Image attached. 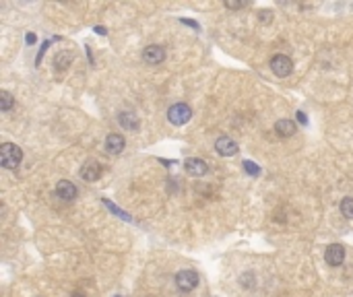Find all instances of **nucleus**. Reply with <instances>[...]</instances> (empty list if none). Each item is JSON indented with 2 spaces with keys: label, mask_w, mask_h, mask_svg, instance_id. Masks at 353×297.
Returning a JSON list of instances; mask_svg holds the SVG:
<instances>
[{
  "label": "nucleus",
  "mask_w": 353,
  "mask_h": 297,
  "mask_svg": "<svg viewBox=\"0 0 353 297\" xmlns=\"http://www.w3.org/2000/svg\"><path fill=\"white\" fill-rule=\"evenodd\" d=\"M275 130H277L279 136H291L296 134V122L294 120H279L275 124Z\"/></svg>",
  "instance_id": "f8f14e48"
},
{
  "label": "nucleus",
  "mask_w": 353,
  "mask_h": 297,
  "mask_svg": "<svg viewBox=\"0 0 353 297\" xmlns=\"http://www.w3.org/2000/svg\"><path fill=\"white\" fill-rule=\"evenodd\" d=\"M271 71L281 76V78H285L291 74V71H294V62H291V58L285 56V54H277V56H273L271 58Z\"/></svg>",
  "instance_id": "7ed1b4c3"
},
{
  "label": "nucleus",
  "mask_w": 353,
  "mask_h": 297,
  "mask_svg": "<svg viewBox=\"0 0 353 297\" xmlns=\"http://www.w3.org/2000/svg\"><path fill=\"white\" fill-rule=\"evenodd\" d=\"M297 118H299V122H302V124H306V122H308V120H306V116H304L302 111H297Z\"/></svg>",
  "instance_id": "6ab92c4d"
},
{
  "label": "nucleus",
  "mask_w": 353,
  "mask_h": 297,
  "mask_svg": "<svg viewBox=\"0 0 353 297\" xmlns=\"http://www.w3.org/2000/svg\"><path fill=\"white\" fill-rule=\"evenodd\" d=\"M73 297H85V295H81V293H74V295H73Z\"/></svg>",
  "instance_id": "412c9836"
},
{
  "label": "nucleus",
  "mask_w": 353,
  "mask_h": 297,
  "mask_svg": "<svg viewBox=\"0 0 353 297\" xmlns=\"http://www.w3.org/2000/svg\"><path fill=\"white\" fill-rule=\"evenodd\" d=\"M15 106V97L8 91H0V110L2 111H8Z\"/></svg>",
  "instance_id": "ddd939ff"
},
{
  "label": "nucleus",
  "mask_w": 353,
  "mask_h": 297,
  "mask_svg": "<svg viewBox=\"0 0 353 297\" xmlns=\"http://www.w3.org/2000/svg\"><path fill=\"white\" fill-rule=\"evenodd\" d=\"M143 60L147 64H161L163 60H166V50H163L161 46H147L143 50Z\"/></svg>",
  "instance_id": "423d86ee"
},
{
  "label": "nucleus",
  "mask_w": 353,
  "mask_h": 297,
  "mask_svg": "<svg viewBox=\"0 0 353 297\" xmlns=\"http://www.w3.org/2000/svg\"><path fill=\"white\" fill-rule=\"evenodd\" d=\"M120 124H122L124 128H136L139 126V122H136V118L132 116V113H128V111H122L120 113Z\"/></svg>",
  "instance_id": "4468645a"
},
{
  "label": "nucleus",
  "mask_w": 353,
  "mask_h": 297,
  "mask_svg": "<svg viewBox=\"0 0 353 297\" xmlns=\"http://www.w3.org/2000/svg\"><path fill=\"white\" fill-rule=\"evenodd\" d=\"M341 213L347 217V219H353V198H343L341 200Z\"/></svg>",
  "instance_id": "2eb2a0df"
},
{
  "label": "nucleus",
  "mask_w": 353,
  "mask_h": 297,
  "mask_svg": "<svg viewBox=\"0 0 353 297\" xmlns=\"http://www.w3.org/2000/svg\"><path fill=\"white\" fill-rule=\"evenodd\" d=\"M184 169L190 173V176L194 178H201L206 173V169H209V165H206L203 159H199V157H190V159H186L184 161Z\"/></svg>",
  "instance_id": "6e6552de"
},
{
  "label": "nucleus",
  "mask_w": 353,
  "mask_h": 297,
  "mask_svg": "<svg viewBox=\"0 0 353 297\" xmlns=\"http://www.w3.org/2000/svg\"><path fill=\"white\" fill-rule=\"evenodd\" d=\"M36 41V36H33V33H27V43H33Z\"/></svg>",
  "instance_id": "aec40b11"
},
{
  "label": "nucleus",
  "mask_w": 353,
  "mask_h": 297,
  "mask_svg": "<svg viewBox=\"0 0 353 297\" xmlns=\"http://www.w3.org/2000/svg\"><path fill=\"white\" fill-rule=\"evenodd\" d=\"M192 118V110L186 106V103H174L169 110H167V120L171 122L174 126H182L186 124L188 120Z\"/></svg>",
  "instance_id": "f03ea898"
},
{
  "label": "nucleus",
  "mask_w": 353,
  "mask_h": 297,
  "mask_svg": "<svg viewBox=\"0 0 353 297\" xmlns=\"http://www.w3.org/2000/svg\"><path fill=\"white\" fill-rule=\"evenodd\" d=\"M21 159H23V151L15 143H4L0 147V163H2V167L15 169L21 163Z\"/></svg>",
  "instance_id": "f257e3e1"
},
{
  "label": "nucleus",
  "mask_w": 353,
  "mask_h": 297,
  "mask_svg": "<svg viewBox=\"0 0 353 297\" xmlns=\"http://www.w3.org/2000/svg\"><path fill=\"white\" fill-rule=\"evenodd\" d=\"M54 64L60 68V71H64V68L71 64V54H66V52H62V54H58L56 60H54Z\"/></svg>",
  "instance_id": "dca6fc26"
},
{
  "label": "nucleus",
  "mask_w": 353,
  "mask_h": 297,
  "mask_svg": "<svg viewBox=\"0 0 353 297\" xmlns=\"http://www.w3.org/2000/svg\"><path fill=\"white\" fill-rule=\"evenodd\" d=\"M324 260H326V264H331V266H341L343 260H345V248H343L341 243H331L324 252Z\"/></svg>",
  "instance_id": "39448f33"
},
{
  "label": "nucleus",
  "mask_w": 353,
  "mask_h": 297,
  "mask_svg": "<svg viewBox=\"0 0 353 297\" xmlns=\"http://www.w3.org/2000/svg\"><path fill=\"white\" fill-rule=\"evenodd\" d=\"M56 194L62 200H73V198H76V186L68 180H60L56 184Z\"/></svg>",
  "instance_id": "1a4fd4ad"
},
{
  "label": "nucleus",
  "mask_w": 353,
  "mask_h": 297,
  "mask_svg": "<svg viewBox=\"0 0 353 297\" xmlns=\"http://www.w3.org/2000/svg\"><path fill=\"white\" fill-rule=\"evenodd\" d=\"M99 176H101V167L95 161H87L81 167V178L85 182H95V180H99Z\"/></svg>",
  "instance_id": "9b49d317"
},
{
  "label": "nucleus",
  "mask_w": 353,
  "mask_h": 297,
  "mask_svg": "<svg viewBox=\"0 0 353 297\" xmlns=\"http://www.w3.org/2000/svg\"><path fill=\"white\" fill-rule=\"evenodd\" d=\"M124 147H126V141H124L122 134H110V136L106 138V151H108L110 155L122 153Z\"/></svg>",
  "instance_id": "9d476101"
},
{
  "label": "nucleus",
  "mask_w": 353,
  "mask_h": 297,
  "mask_svg": "<svg viewBox=\"0 0 353 297\" xmlns=\"http://www.w3.org/2000/svg\"><path fill=\"white\" fill-rule=\"evenodd\" d=\"M244 171L248 176H258V173H260V167H258L254 161H244Z\"/></svg>",
  "instance_id": "f3484780"
},
{
  "label": "nucleus",
  "mask_w": 353,
  "mask_h": 297,
  "mask_svg": "<svg viewBox=\"0 0 353 297\" xmlns=\"http://www.w3.org/2000/svg\"><path fill=\"white\" fill-rule=\"evenodd\" d=\"M215 151L223 157H231V155L238 153V143L231 141L229 136H219L217 143H215Z\"/></svg>",
  "instance_id": "0eeeda50"
},
{
  "label": "nucleus",
  "mask_w": 353,
  "mask_h": 297,
  "mask_svg": "<svg viewBox=\"0 0 353 297\" xmlns=\"http://www.w3.org/2000/svg\"><path fill=\"white\" fill-rule=\"evenodd\" d=\"M176 285L182 291H192V289H196V285H199V275H196L194 270H180L176 275Z\"/></svg>",
  "instance_id": "20e7f679"
},
{
  "label": "nucleus",
  "mask_w": 353,
  "mask_h": 297,
  "mask_svg": "<svg viewBox=\"0 0 353 297\" xmlns=\"http://www.w3.org/2000/svg\"><path fill=\"white\" fill-rule=\"evenodd\" d=\"M225 6H227V8H234V11H236V8H242L244 2H225Z\"/></svg>",
  "instance_id": "a211bd4d"
}]
</instances>
